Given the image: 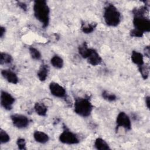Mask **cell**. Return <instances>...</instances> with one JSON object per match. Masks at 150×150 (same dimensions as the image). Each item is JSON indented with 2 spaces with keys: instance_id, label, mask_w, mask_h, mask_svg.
I'll list each match as a JSON object with an SVG mask.
<instances>
[{
  "instance_id": "cell-9",
  "label": "cell",
  "mask_w": 150,
  "mask_h": 150,
  "mask_svg": "<svg viewBox=\"0 0 150 150\" xmlns=\"http://www.w3.org/2000/svg\"><path fill=\"white\" fill-rule=\"evenodd\" d=\"M49 90L52 95L56 97L63 98L66 96L65 88L56 82H51L49 84Z\"/></svg>"
},
{
  "instance_id": "cell-14",
  "label": "cell",
  "mask_w": 150,
  "mask_h": 150,
  "mask_svg": "<svg viewBox=\"0 0 150 150\" xmlns=\"http://www.w3.org/2000/svg\"><path fill=\"white\" fill-rule=\"evenodd\" d=\"M48 73H49V67L46 64H42L40 66L38 71L37 76L38 77V79L40 81H43L46 79L48 76Z\"/></svg>"
},
{
  "instance_id": "cell-16",
  "label": "cell",
  "mask_w": 150,
  "mask_h": 150,
  "mask_svg": "<svg viewBox=\"0 0 150 150\" xmlns=\"http://www.w3.org/2000/svg\"><path fill=\"white\" fill-rule=\"evenodd\" d=\"M94 146L98 150H108L110 148L107 142L101 138H97L94 142Z\"/></svg>"
},
{
  "instance_id": "cell-17",
  "label": "cell",
  "mask_w": 150,
  "mask_h": 150,
  "mask_svg": "<svg viewBox=\"0 0 150 150\" xmlns=\"http://www.w3.org/2000/svg\"><path fill=\"white\" fill-rule=\"evenodd\" d=\"M50 63L56 69H61L64 64L63 59L58 55L53 56L50 59Z\"/></svg>"
},
{
  "instance_id": "cell-25",
  "label": "cell",
  "mask_w": 150,
  "mask_h": 150,
  "mask_svg": "<svg viewBox=\"0 0 150 150\" xmlns=\"http://www.w3.org/2000/svg\"><path fill=\"white\" fill-rule=\"evenodd\" d=\"M16 145L19 149H26V141L25 139L22 138H19L16 141Z\"/></svg>"
},
{
  "instance_id": "cell-18",
  "label": "cell",
  "mask_w": 150,
  "mask_h": 150,
  "mask_svg": "<svg viewBox=\"0 0 150 150\" xmlns=\"http://www.w3.org/2000/svg\"><path fill=\"white\" fill-rule=\"evenodd\" d=\"M97 24L95 23H83L81 25V30L84 33L88 34L93 32L96 28Z\"/></svg>"
},
{
  "instance_id": "cell-21",
  "label": "cell",
  "mask_w": 150,
  "mask_h": 150,
  "mask_svg": "<svg viewBox=\"0 0 150 150\" xmlns=\"http://www.w3.org/2000/svg\"><path fill=\"white\" fill-rule=\"evenodd\" d=\"M102 97L104 100L110 102H112L117 100V96H115V94L106 90L103 91Z\"/></svg>"
},
{
  "instance_id": "cell-28",
  "label": "cell",
  "mask_w": 150,
  "mask_h": 150,
  "mask_svg": "<svg viewBox=\"0 0 150 150\" xmlns=\"http://www.w3.org/2000/svg\"><path fill=\"white\" fill-rule=\"evenodd\" d=\"M145 104L147 107V108L149 109V105H150V97L149 96H146L145 97Z\"/></svg>"
},
{
  "instance_id": "cell-24",
  "label": "cell",
  "mask_w": 150,
  "mask_h": 150,
  "mask_svg": "<svg viewBox=\"0 0 150 150\" xmlns=\"http://www.w3.org/2000/svg\"><path fill=\"white\" fill-rule=\"evenodd\" d=\"M138 69L142 78L146 80L149 76V67L144 64L142 66L138 67Z\"/></svg>"
},
{
  "instance_id": "cell-20",
  "label": "cell",
  "mask_w": 150,
  "mask_h": 150,
  "mask_svg": "<svg viewBox=\"0 0 150 150\" xmlns=\"http://www.w3.org/2000/svg\"><path fill=\"white\" fill-rule=\"evenodd\" d=\"M12 62V57L8 53L5 52H1L0 54V63L1 65L9 64Z\"/></svg>"
},
{
  "instance_id": "cell-15",
  "label": "cell",
  "mask_w": 150,
  "mask_h": 150,
  "mask_svg": "<svg viewBox=\"0 0 150 150\" xmlns=\"http://www.w3.org/2000/svg\"><path fill=\"white\" fill-rule=\"evenodd\" d=\"M34 109L36 113L41 117L46 116L47 111V107L42 103L38 102L34 105Z\"/></svg>"
},
{
  "instance_id": "cell-22",
  "label": "cell",
  "mask_w": 150,
  "mask_h": 150,
  "mask_svg": "<svg viewBox=\"0 0 150 150\" xmlns=\"http://www.w3.org/2000/svg\"><path fill=\"white\" fill-rule=\"evenodd\" d=\"M29 53L31 57L34 59L38 60L41 58V53L36 48L34 47H30L29 49Z\"/></svg>"
},
{
  "instance_id": "cell-30",
  "label": "cell",
  "mask_w": 150,
  "mask_h": 150,
  "mask_svg": "<svg viewBox=\"0 0 150 150\" xmlns=\"http://www.w3.org/2000/svg\"><path fill=\"white\" fill-rule=\"evenodd\" d=\"M145 54L146 56H147V57L149 56V47L148 46H147L146 47H145Z\"/></svg>"
},
{
  "instance_id": "cell-19",
  "label": "cell",
  "mask_w": 150,
  "mask_h": 150,
  "mask_svg": "<svg viewBox=\"0 0 150 150\" xmlns=\"http://www.w3.org/2000/svg\"><path fill=\"white\" fill-rule=\"evenodd\" d=\"M90 49V48L88 47V46H87V43L86 42H84L79 46L78 51H79V54H80V56L82 57H83L84 59H86V57H87V55L89 53Z\"/></svg>"
},
{
  "instance_id": "cell-2",
  "label": "cell",
  "mask_w": 150,
  "mask_h": 150,
  "mask_svg": "<svg viewBox=\"0 0 150 150\" xmlns=\"http://www.w3.org/2000/svg\"><path fill=\"white\" fill-rule=\"evenodd\" d=\"M103 17L105 23L111 27L118 26L121 22V13L111 4H107L104 9Z\"/></svg>"
},
{
  "instance_id": "cell-11",
  "label": "cell",
  "mask_w": 150,
  "mask_h": 150,
  "mask_svg": "<svg viewBox=\"0 0 150 150\" xmlns=\"http://www.w3.org/2000/svg\"><path fill=\"white\" fill-rule=\"evenodd\" d=\"M1 74L3 77L9 83L16 84L18 83L19 79L16 74L9 69H4L1 71Z\"/></svg>"
},
{
  "instance_id": "cell-26",
  "label": "cell",
  "mask_w": 150,
  "mask_h": 150,
  "mask_svg": "<svg viewBox=\"0 0 150 150\" xmlns=\"http://www.w3.org/2000/svg\"><path fill=\"white\" fill-rule=\"evenodd\" d=\"M144 33L136 29H133L130 32V35L135 38H141L142 37Z\"/></svg>"
},
{
  "instance_id": "cell-6",
  "label": "cell",
  "mask_w": 150,
  "mask_h": 150,
  "mask_svg": "<svg viewBox=\"0 0 150 150\" xmlns=\"http://www.w3.org/2000/svg\"><path fill=\"white\" fill-rule=\"evenodd\" d=\"M11 119L13 125L19 129L25 128L29 124V120L25 115L14 114L11 115Z\"/></svg>"
},
{
  "instance_id": "cell-7",
  "label": "cell",
  "mask_w": 150,
  "mask_h": 150,
  "mask_svg": "<svg viewBox=\"0 0 150 150\" xmlns=\"http://www.w3.org/2000/svg\"><path fill=\"white\" fill-rule=\"evenodd\" d=\"M122 127L126 130L131 129V122L129 116L124 112H119L116 118V128L118 129Z\"/></svg>"
},
{
  "instance_id": "cell-1",
  "label": "cell",
  "mask_w": 150,
  "mask_h": 150,
  "mask_svg": "<svg viewBox=\"0 0 150 150\" xmlns=\"http://www.w3.org/2000/svg\"><path fill=\"white\" fill-rule=\"evenodd\" d=\"M33 13L44 28L47 27L50 21V8L46 1H35L33 4Z\"/></svg>"
},
{
  "instance_id": "cell-10",
  "label": "cell",
  "mask_w": 150,
  "mask_h": 150,
  "mask_svg": "<svg viewBox=\"0 0 150 150\" xmlns=\"http://www.w3.org/2000/svg\"><path fill=\"white\" fill-rule=\"evenodd\" d=\"M86 59L90 64L94 66H98L102 62V59L98 53L95 49L92 48L90 49Z\"/></svg>"
},
{
  "instance_id": "cell-27",
  "label": "cell",
  "mask_w": 150,
  "mask_h": 150,
  "mask_svg": "<svg viewBox=\"0 0 150 150\" xmlns=\"http://www.w3.org/2000/svg\"><path fill=\"white\" fill-rule=\"evenodd\" d=\"M18 5L23 11H26L27 10V5L24 2H18Z\"/></svg>"
},
{
  "instance_id": "cell-12",
  "label": "cell",
  "mask_w": 150,
  "mask_h": 150,
  "mask_svg": "<svg viewBox=\"0 0 150 150\" xmlns=\"http://www.w3.org/2000/svg\"><path fill=\"white\" fill-rule=\"evenodd\" d=\"M33 138L38 143L46 144L49 140V135L43 131H35L33 133Z\"/></svg>"
},
{
  "instance_id": "cell-3",
  "label": "cell",
  "mask_w": 150,
  "mask_h": 150,
  "mask_svg": "<svg viewBox=\"0 0 150 150\" xmlns=\"http://www.w3.org/2000/svg\"><path fill=\"white\" fill-rule=\"evenodd\" d=\"M93 110V105L89 99L78 97L75 99L74 111L82 117H87L90 115Z\"/></svg>"
},
{
  "instance_id": "cell-29",
  "label": "cell",
  "mask_w": 150,
  "mask_h": 150,
  "mask_svg": "<svg viewBox=\"0 0 150 150\" xmlns=\"http://www.w3.org/2000/svg\"><path fill=\"white\" fill-rule=\"evenodd\" d=\"M5 33V28L4 26L0 27V36L2 38Z\"/></svg>"
},
{
  "instance_id": "cell-5",
  "label": "cell",
  "mask_w": 150,
  "mask_h": 150,
  "mask_svg": "<svg viewBox=\"0 0 150 150\" xmlns=\"http://www.w3.org/2000/svg\"><path fill=\"white\" fill-rule=\"evenodd\" d=\"M59 139L62 144L67 145L77 144L79 142L77 136L74 133L67 129H64L60 134Z\"/></svg>"
},
{
  "instance_id": "cell-4",
  "label": "cell",
  "mask_w": 150,
  "mask_h": 150,
  "mask_svg": "<svg viewBox=\"0 0 150 150\" xmlns=\"http://www.w3.org/2000/svg\"><path fill=\"white\" fill-rule=\"evenodd\" d=\"M133 24L134 29L141 31L144 33L150 30V21L145 15H134Z\"/></svg>"
},
{
  "instance_id": "cell-23",
  "label": "cell",
  "mask_w": 150,
  "mask_h": 150,
  "mask_svg": "<svg viewBox=\"0 0 150 150\" xmlns=\"http://www.w3.org/2000/svg\"><path fill=\"white\" fill-rule=\"evenodd\" d=\"M10 141L9 135L2 128L0 129V142L1 144H6Z\"/></svg>"
},
{
  "instance_id": "cell-8",
  "label": "cell",
  "mask_w": 150,
  "mask_h": 150,
  "mask_svg": "<svg viewBox=\"0 0 150 150\" xmlns=\"http://www.w3.org/2000/svg\"><path fill=\"white\" fill-rule=\"evenodd\" d=\"M15 103V98L8 92L1 91V104L6 110L9 111L12 108Z\"/></svg>"
},
{
  "instance_id": "cell-13",
  "label": "cell",
  "mask_w": 150,
  "mask_h": 150,
  "mask_svg": "<svg viewBox=\"0 0 150 150\" xmlns=\"http://www.w3.org/2000/svg\"><path fill=\"white\" fill-rule=\"evenodd\" d=\"M131 60L132 62L137 65L138 67L142 66V65L144 64V56L142 55V53H141L137 51H132L131 53Z\"/></svg>"
}]
</instances>
